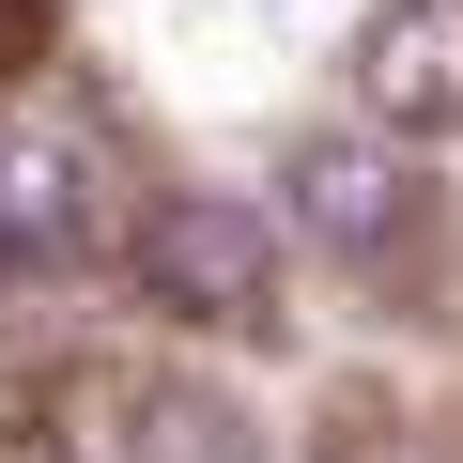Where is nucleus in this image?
<instances>
[{"instance_id":"2","label":"nucleus","mask_w":463,"mask_h":463,"mask_svg":"<svg viewBox=\"0 0 463 463\" xmlns=\"http://www.w3.org/2000/svg\"><path fill=\"white\" fill-rule=\"evenodd\" d=\"M355 93L386 109V139H448L463 124V0H386L355 47Z\"/></svg>"},{"instance_id":"1","label":"nucleus","mask_w":463,"mask_h":463,"mask_svg":"<svg viewBox=\"0 0 463 463\" xmlns=\"http://www.w3.org/2000/svg\"><path fill=\"white\" fill-rule=\"evenodd\" d=\"M139 294L185 309V325H279V216L232 201V185H185L139 216Z\"/></svg>"},{"instance_id":"3","label":"nucleus","mask_w":463,"mask_h":463,"mask_svg":"<svg viewBox=\"0 0 463 463\" xmlns=\"http://www.w3.org/2000/svg\"><path fill=\"white\" fill-rule=\"evenodd\" d=\"M294 232H325V248L340 263H371L386 248V232H402V155L386 139H294Z\"/></svg>"},{"instance_id":"4","label":"nucleus","mask_w":463,"mask_h":463,"mask_svg":"<svg viewBox=\"0 0 463 463\" xmlns=\"http://www.w3.org/2000/svg\"><path fill=\"white\" fill-rule=\"evenodd\" d=\"M78 232H93V201H78V139L0 124V248H16V263H78Z\"/></svg>"},{"instance_id":"5","label":"nucleus","mask_w":463,"mask_h":463,"mask_svg":"<svg viewBox=\"0 0 463 463\" xmlns=\"http://www.w3.org/2000/svg\"><path fill=\"white\" fill-rule=\"evenodd\" d=\"M139 463H248V417H232V402H155L139 417Z\"/></svg>"}]
</instances>
